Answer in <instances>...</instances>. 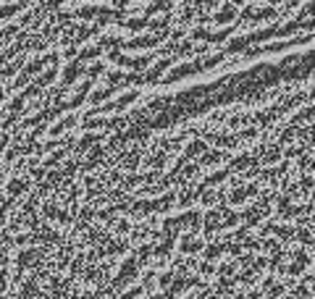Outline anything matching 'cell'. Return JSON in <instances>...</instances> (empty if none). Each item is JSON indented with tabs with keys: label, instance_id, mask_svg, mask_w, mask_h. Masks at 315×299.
<instances>
[{
	"label": "cell",
	"instance_id": "obj_1",
	"mask_svg": "<svg viewBox=\"0 0 315 299\" xmlns=\"http://www.w3.org/2000/svg\"><path fill=\"white\" fill-rule=\"evenodd\" d=\"M0 299H312V55L0 102Z\"/></svg>",
	"mask_w": 315,
	"mask_h": 299
}]
</instances>
